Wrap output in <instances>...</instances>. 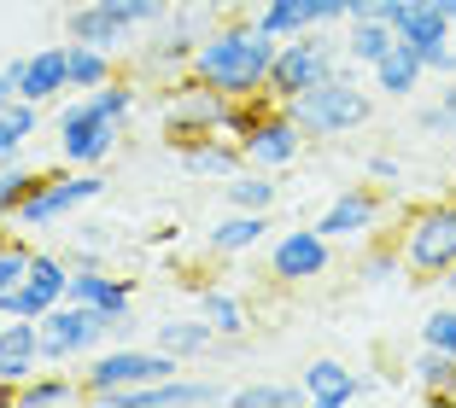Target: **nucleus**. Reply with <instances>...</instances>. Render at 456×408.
<instances>
[{"label": "nucleus", "instance_id": "obj_1", "mask_svg": "<svg viewBox=\"0 0 456 408\" xmlns=\"http://www.w3.org/2000/svg\"><path fill=\"white\" fill-rule=\"evenodd\" d=\"M275 47L252 18H223L200 36L193 47L188 76H200L205 88L228 93V100H246V93H269V65H275Z\"/></svg>", "mask_w": 456, "mask_h": 408}, {"label": "nucleus", "instance_id": "obj_2", "mask_svg": "<svg viewBox=\"0 0 456 408\" xmlns=\"http://www.w3.org/2000/svg\"><path fill=\"white\" fill-rule=\"evenodd\" d=\"M287 111H293V123L310 140H339V134H357L362 123L375 117V93L357 88V82H351V65H346L339 76H328V82H316V88H305L298 100H287Z\"/></svg>", "mask_w": 456, "mask_h": 408}, {"label": "nucleus", "instance_id": "obj_3", "mask_svg": "<svg viewBox=\"0 0 456 408\" xmlns=\"http://www.w3.org/2000/svg\"><path fill=\"white\" fill-rule=\"evenodd\" d=\"M339 70H346V53H339V36H334V29H305V36H287L281 47H275V65H269V100H275V106H287V100H298L305 88L339 76Z\"/></svg>", "mask_w": 456, "mask_h": 408}, {"label": "nucleus", "instance_id": "obj_4", "mask_svg": "<svg viewBox=\"0 0 456 408\" xmlns=\"http://www.w3.org/2000/svg\"><path fill=\"white\" fill-rule=\"evenodd\" d=\"M123 129H129V117H118L100 93H82V100H70V106L59 111V158H65L70 170H100V164L118 152Z\"/></svg>", "mask_w": 456, "mask_h": 408}, {"label": "nucleus", "instance_id": "obj_5", "mask_svg": "<svg viewBox=\"0 0 456 408\" xmlns=\"http://www.w3.org/2000/svg\"><path fill=\"white\" fill-rule=\"evenodd\" d=\"M170 373H182V356L170 350H141V344H111V350H94V356H82V396L94 403V396L106 391H134V385H152V380H170Z\"/></svg>", "mask_w": 456, "mask_h": 408}, {"label": "nucleus", "instance_id": "obj_6", "mask_svg": "<svg viewBox=\"0 0 456 408\" xmlns=\"http://www.w3.org/2000/svg\"><path fill=\"white\" fill-rule=\"evenodd\" d=\"M398 251H403V275L439 280L444 268L456 263V198H439V204L410 211V222H403V234H398Z\"/></svg>", "mask_w": 456, "mask_h": 408}, {"label": "nucleus", "instance_id": "obj_7", "mask_svg": "<svg viewBox=\"0 0 456 408\" xmlns=\"http://www.w3.org/2000/svg\"><path fill=\"white\" fill-rule=\"evenodd\" d=\"M36 327H41V362H47V368L82 362V356H94L100 344L111 339V321L100 316V309H88V303H70V298L53 303Z\"/></svg>", "mask_w": 456, "mask_h": 408}, {"label": "nucleus", "instance_id": "obj_8", "mask_svg": "<svg viewBox=\"0 0 456 408\" xmlns=\"http://www.w3.org/2000/svg\"><path fill=\"white\" fill-rule=\"evenodd\" d=\"M106 198V175L100 170H65V175H41V187L18 204V228H59L65 216H77L82 204Z\"/></svg>", "mask_w": 456, "mask_h": 408}, {"label": "nucleus", "instance_id": "obj_9", "mask_svg": "<svg viewBox=\"0 0 456 408\" xmlns=\"http://www.w3.org/2000/svg\"><path fill=\"white\" fill-rule=\"evenodd\" d=\"M305 140H310V134L293 123V111H287V106H269L264 117L240 134V152H246V164H252V170L281 175V170H293V164H298Z\"/></svg>", "mask_w": 456, "mask_h": 408}, {"label": "nucleus", "instance_id": "obj_10", "mask_svg": "<svg viewBox=\"0 0 456 408\" xmlns=\"http://www.w3.org/2000/svg\"><path fill=\"white\" fill-rule=\"evenodd\" d=\"M223 106H228V93L205 88L200 76L175 82L170 100H164V134H170V146L200 140V134H223Z\"/></svg>", "mask_w": 456, "mask_h": 408}, {"label": "nucleus", "instance_id": "obj_11", "mask_svg": "<svg viewBox=\"0 0 456 408\" xmlns=\"http://www.w3.org/2000/svg\"><path fill=\"white\" fill-rule=\"evenodd\" d=\"M65 286H70V263L53 257V251H29V268L6 298H0V316H24V321H41L53 303H65Z\"/></svg>", "mask_w": 456, "mask_h": 408}, {"label": "nucleus", "instance_id": "obj_12", "mask_svg": "<svg viewBox=\"0 0 456 408\" xmlns=\"http://www.w3.org/2000/svg\"><path fill=\"white\" fill-rule=\"evenodd\" d=\"M334 268V239L316 234V228H287L269 245V280L281 286H305V280H322Z\"/></svg>", "mask_w": 456, "mask_h": 408}, {"label": "nucleus", "instance_id": "obj_13", "mask_svg": "<svg viewBox=\"0 0 456 408\" xmlns=\"http://www.w3.org/2000/svg\"><path fill=\"white\" fill-rule=\"evenodd\" d=\"M100 408H211L228 403L223 380H188V373H170V380H152V385H134V391H106L94 396Z\"/></svg>", "mask_w": 456, "mask_h": 408}, {"label": "nucleus", "instance_id": "obj_14", "mask_svg": "<svg viewBox=\"0 0 456 408\" xmlns=\"http://www.w3.org/2000/svg\"><path fill=\"white\" fill-rule=\"evenodd\" d=\"M65 298L100 309L106 321L134 316V286H129V275H106V268H100V257H70V286H65Z\"/></svg>", "mask_w": 456, "mask_h": 408}, {"label": "nucleus", "instance_id": "obj_15", "mask_svg": "<svg viewBox=\"0 0 456 408\" xmlns=\"http://www.w3.org/2000/svg\"><path fill=\"white\" fill-rule=\"evenodd\" d=\"M41 368H47L41 362V327L24 316H6V327H0V403H12V391Z\"/></svg>", "mask_w": 456, "mask_h": 408}, {"label": "nucleus", "instance_id": "obj_16", "mask_svg": "<svg viewBox=\"0 0 456 408\" xmlns=\"http://www.w3.org/2000/svg\"><path fill=\"white\" fill-rule=\"evenodd\" d=\"M375 222H380V193H375V181H362V187L334 193V204L316 216V234H328V239H362Z\"/></svg>", "mask_w": 456, "mask_h": 408}, {"label": "nucleus", "instance_id": "obj_17", "mask_svg": "<svg viewBox=\"0 0 456 408\" xmlns=\"http://www.w3.org/2000/svg\"><path fill=\"white\" fill-rule=\"evenodd\" d=\"M12 70H18V100H29V106H47V100H59L70 88L65 41H53V47H41L29 59H12Z\"/></svg>", "mask_w": 456, "mask_h": 408}, {"label": "nucleus", "instance_id": "obj_18", "mask_svg": "<svg viewBox=\"0 0 456 408\" xmlns=\"http://www.w3.org/2000/svg\"><path fill=\"white\" fill-rule=\"evenodd\" d=\"M298 385H305V403L310 408H351L362 396L357 368H346L339 356H316V362L298 373Z\"/></svg>", "mask_w": 456, "mask_h": 408}, {"label": "nucleus", "instance_id": "obj_19", "mask_svg": "<svg viewBox=\"0 0 456 408\" xmlns=\"http://www.w3.org/2000/svg\"><path fill=\"white\" fill-rule=\"evenodd\" d=\"M369 76H375V93H380V100H410V93L428 82V59H421L410 41H392L387 53L369 65Z\"/></svg>", "mask_w": 456, "mask_h": 408}, {"label": "nucleus", "instance_id": "obj_20", "mask_svg": "<svg viewBox=\"0 0 456 408\" xmlns=\"http://www.w3.org/2000/svg\"><path fill=\"white\" fill-rule=\"evenodd\" d=\"M134 24H123L111 6H100V0H82V6H70L65 18V41H88V47H106V53H118V47H129Z\"/></svg>", "mask_w": 456, "mask_h": 408}, {"label": "nucleus", "instance_id": "obj_21", "mask_svg": "<svg viewBox=\"0 0 456 408\" xmlns=\"http://www.w3.org/2000/svg\"><path fill=\"white\" fill-rule=\"evenodd\" d=\"M175 158H182V170H188V175H216V181H228L234 170H246L240 140H228V134H200V140H182V146H175Z\"/></svg>", "mask_w": 456, "mask_h": 408}, {"label": "nucleus", "instance_id": "obj_22", "mask_svg": "<svg viewBox=\"0 0 456 408\" xmlns=\"http://www.w3.org/2000/svg\"><path fill=\"white\" fill-rule=\"evenodd\" d=\"M392 29H398V41H410L416 53H428V47H439V41H451V18L433 6V0H398V12H392Z\"/></svg>", "mask_w": 456, "mask_h": 408}, {"label": "nucleus", "instance_id": "obj_23", "mask_svg": "<svg viewBox=\"0 0 456 408\" xmlns=\"http://www.w3.org/2000/svg\"><path fill=\"white\" fill-rule=\"evenodd\" d=\"M392 41H398V29H392V18H346V36H339V53H346L351 70H369L380 53H387Z\"/></svg>", "mask_w": 456, "mask_h": 408}, {"label": "nucleus", "instance_id": "obj_24", "mask_svg": "<svg viewBox=\"0 0 456 408\" xmlns=\"http://www.w3.org/2000/svg\"><path fill=\"white\" fill-rule=\"evenodd\" d=\"M264 239H269V211H223V222L205 234V245L216 257H240V251L264 245Z\"/></svg>", "mask_w": 456, "mask_h": 408}, {"label": "nucleus", "instance_id": "obj_25", "mask_svg": "<svg viewBox=\"0 0 456 408\" xmlns=\"http://www.w3.org/2000/svg\"><path fill=\"white\" fill-rule=\"evenodd\" d=\"M159 350H170V356H182V362H193V356H216V327L205 316H170V321H159Z\"/></svg>", "mask_w": 456, "mask_h": 408}, {"label": "nucleus", "instance_id": "obj_26", "mask_svg": "<svg viewBox=\"0 0 456 408\" xmlns=\"http://www.w3.org/2000/svg\"><path fill=\"white\" fill-rule=\"evenodd\" d=\"M275 198H281V181L269 170H234L223 181V211H275Z\"/></svg>", "mask_w": 456, "mask_h": 408}, {"label": "nucleus", "instance_id": "obj_27", "mask_svg": "<svg viewBox=\"0 0 456 408\" xmlns=\"http://www.w3.org/2000/svg\"><path fill=\"white\" fill-rule=\"evenodd\" d=\"M12 403L18 408H65V403H82V380H77V373L41 368V373H29V380L12 391Z\"/></svg>", "mask_w": 456, "mask_h": 408}, {"label": "nucleus", "instance_id": "obj_28", "mask_svg": "<svg viewBox=\"0 0 456 408\" xmlns=\"http://www.w3.org/2000/svg\"><path fill=\"white\" fill-rule=\"evenodd\" d=\"M451 380H456V356L433 350V344H421V350L410 356V385H416V396H428V403H444Z\"/></svg>", "mask_w": 456, "mask_h": 408}, {"label": "nucleus", "instance_id": "obj_29", "mask_svg": "<svg viewBox=\"0 0 456 408\" xmlns=\"http://www.w3.org/2000/svg\"><path fill=\"white\" fill-rule=\"evenodd\" d=\"M65 59H70V88H82V93L106 88V82L118 76L111 53L106 47H88V41H65Z\"/></svg>", "mask_w": 456, "mask_h": 408}, {"label": "nucleus", "instance_id": "obj_30", "mask_svg": "<svg viewBox=\"0 0 456 408\" xmlns=\"http://www.w3.org/2000/svg\"><path fill=\"white\" fill-rule=\"evenodd\" d=\"M200 316L216 327V339H228V344H240V339H246V303L234 298V292L205 286V292H200Z\"/></svg>", "mask_w": 456, "mask_h": 408}, {"label": "nucleus", "instance_id": "obj_31", "mask_svg": "<svg viewBox=\"0 0 456 408\" xmlns=\"http://www.w3.org/2000/svg\"><path fill=\"white\" fill-rule=\"evenodd\" d=\"M252 24L264 29L269 41H287V36H305L310 18H305V6H298V0H257V6H252Z\"/></svg>", "mask_w": 456, "mask_h": 408}, {"label": "nucleus", "instance_id": "obj_32", "mask_svg": "<svg viewBox=\"0 0 456 408\" xmlns=\"http://www.w3.org/2000/svg\"><path fill=\"white\" fill-rule=\"evenodd\" d=\"M234 408H298L305 403V385H281V380H252L240 391H228Z\"/></svg>", "mask_w": 456, "mask_h": 408}, {"label": "nucleus", "instance_id": "obj_33", "mask_svg": "<svg viewBox=\"0 0 456 408\" xmlns=\"http://www.w3.org/2000/svg\"><path fill=\"white\" fill-rule=\"evenodd\" d=\"M41 129V106H29V100H12V106L0 111V158H18L24 152V140Z\"/></svg>", "mask_w": 456, "mask_h": 408}, {"label": "nucleus", "instance_id": "obj_34", "mask_svg": "<svg viewBox=\"0 0 456 408\" xmlns=\"http://www.w3.org/2000/svg\"><path fill=\"white\" fill-rule=\"evenodd\" d=\"M41 187L36 170H24L18 158H0V222H18V204Z\"/></svg>", "mask_w": 456, "mask_h": 408}, {"label": "nucleus", "instance_id": "obj_35", "mask_svg": "<svg viewBox=\"0 0 456 408\" xmlns=\"http://www.w3.org/2000/svg\"><path fill=\"white\" fill-rule=\"evenodd\" d=\"M421 344H433V350L456 356V298H451V303H439V309L421 321Z\"/></svg>", "mask_w": 456, "mask_h": 408}, {"label": "nucleus", "instance_id": "obj_36", "mask_svg": "<svg viewBox=\"0 0 456 408\" xmlns=\"http://www.w3.org/2000/svg\"><path fill=\"white\" fill-rule=\"evenodd\" d=\"M100 6H111V12H118L123 24H134V29L164 24V12H170V0H100Z\"/></svg>", "mask_w": 456, "mask_h": 408}, {"label": "nucleus", "instance_id": "obj_37", "mask_svg": "<svg viewBox=\"0 0 456 408\" xmlns=\"http://www.w3.org/2000/svg\"><path fill=\"white\" fill-rule=\"evenodd\" d=\"M392 275H403V251L398 245H380V251L362 257V280H369V286H387Z\"/></svg>", "mask_w": 456, "mask_h": 408}, {"label": "nucleus", "instance_id": "obj_38", "mask_svg": "<svg viewBox=\"0 0 456 408\" xmlns=\"http://www.w3.org/2000/svg\"><path fill=\"white\" fill-rule=\"evenodd\" d=\"M24 268H29V245H18V239H0V298L24 280Z\"/></svg>", "mask_w": 456, "mask_h": 408}, {"label": "nucleus", "instance_id": "obj_39", "mask_svg": "<svg viewBox=\"0 0 456 408\" xmlns=\"http://www.w3.org/2000/svg\"><path fill=\"white\" fill-rule=\"evenodd\" d=\"M362 181L392 187V181H403V164L392 158V152H369V158H362Z\"/></svg>", "mask_w": 456, "mask_h": 408}, {"label": "nucleus", "instance_id": "obj_40", "mask_svg": "<svg viewBox=\"0 0 456 408\" xmlns=\"http://www.w3.org/2000/svg\"><path fill=\"white\" fill-rule=\"evenodd\" d=\"M310 18V29H339L346 24V0H298Z\"/></svg>", "mask_w": 456, "mask_h": 408}, {"label": "nucleus", "instance_id": "obj_41", "mask_svg": "<svg viewBox=\"0 0 456 408\" xmlns=\"http://www.w3.org/2000/svg\"><path fill=\"white\" fill-rule=\"evenodd\" d=\"M421 59H428V76H444V82L456 76V41H439V47H428Z\"/></svg>", "mask_w": 456, "mask_h": 408}, {"label": "nucleus", "instance_id": "obj_42", "mask_svg": "<svg viewBox=\"0 0 456 408\" xmlns=\"http://www.w3.org/2000/svg\"><path fill=\"white\" fill-rule=\"evenodd\" d=\"M398 0H346V18H392Z\"/></svg>", "mask_w": 456, "mask_h": 408}, {"label": "nucleus", "instance_id": "obj_43", "mask_svg": "<svg viewBox=\"0 0 456 408\" xmlns=\"http://www.w3.org/2000/svg\"><path fill=\"white\" fill-rule=\"evenodd\" d=\"M439 117H444V134H456V76H451V88H439Z\"/></svg>", "mask_w": 456, "mask_h": 408}, {"label": "nucleus", "instance_id": "obj_44", "mask_svg": "<svg viewBox=\"0 0 456 408\" xmlns=\"http://www.w3.org/2000/svg\"><path fill=\"white\" fill-rule=\"evenodd\" d=\"M12 100H18V70L6 65V70H0V111L12 106Z\"/></svg>", "mask_w": 456, "mask_h": 408}, {"label": "nucleus", "instance_id": "obj_45", "mask_svg": "<svg viewBox=\"0 0 456 408\" xmlns=\"http://www.w3.org/2000/svg\"><path fill=\"white\" fill-rule=\"evenodd\" d=\"M240 6H252V0H205V12H211V18H228V12H240Z\"/></svg>", "mask_w": 456, "mask_h": 408}, {"label": "nucleus", "instance_id": "obj_46", "mask_svg": "<svg viewBox=\"0 0 456 408\" xmlns=\"http://www.w3.org/2000/svg\"><path fill=\"white\" fill-rule=\"evenodd\" d=\"M433 286H439V292H444V298H456V263H451V268H444V275H439V280H433Z\"/></svg>", "mask_w": 456, "mask_h": 408}, {"label": "nucleus", "instance_id": "obj_47", "mask_svg": "<svg viewBox=\"0 0 456 408\" xmlns=\"http://www.w3.org/2000/svg\"><path fill=\"white\" fill-rule=\"evenodd\" d=\"M433 6H439V12H444V18L456 24V0H433Z\"/></svg>", "mask_w": 456, "mask_h": 408}, {"label": "nucleus", "instance_id": "obj_48", "mask_svg": "<svg viewBox=\"0 0 456 408\" xmlns=\"http://www.w3.org/2000/svg\"><path fill=\"white\" fill-rule=\"evenodd\" d=\"M444 403H451V408H456V380H451V391H444Z\"/></svg>", "mask_w": 456, "mask_h": 408}, {"label": "nucleus", "instance_id": "obj_49", "mask_svg": "<svg viewBox=\"0 0 456 408\" xmlns=\"http://www.w3.org/2000/svg\"><path fill=\"white\" fill-rule=\"evenodd\" d=\"M0 327H6V316H0Z\"/></svg>", "mask_w": 456, "mask_h": 408}]
</instances>
